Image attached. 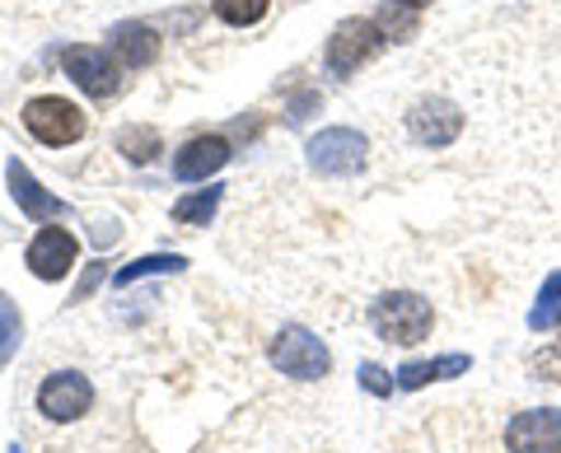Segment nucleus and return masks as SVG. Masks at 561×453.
<instances>
[{
  "label": "nucleus",
  "mask_w": 561,
  "mask_h": 453,
  "mask_svg": "<svg viewBox=\"0 0 561 453\" xmlns=\"http://www.w3.org/2000/svg\"><path fill=\"white\" fill-rule=\"evenodd\" d=\"M431 323H435L431 300H421V294H412V290H389L370 304V327L383 341L416 346V341L431 337Z\"/></svg>",
  "instance_id": "1"
},
{
  "label": "nucleus",
  "mask_w": 561,
  "mask_h": 453,
  "mask_svg": "<svg viewBox=\"0 0 561 453\" xmlns=\"http://www.w3.org/2000/svg\"><path fill=\"white\" fill-rule=\"evenodd\" d=\"M383 28L375 20H342L337 28H332V38L323 47V66H328V76H356L365 61H375L379 51H383Z\"/></svg>",
  "instance_id": "2"
},
{
  "label": "nucleus",
  "mask_w": 561,
  "mask_h": 453,
  "mask_svg": "<svg viewBox=\"0 0 561 453\" xmlns=\"http://www.w3.org/2000/svg\"><path fill=\"white\" fill-rule=\"evenodd\" d=\"M61 71L76 80L80 94L113 98L122 90V71H127V66H122L113 51H99L90 43H70V47H61Z\"/></svg>",
  "instance_id": "3"
},
{
  "label": "nucleus",
  "mask_w": 561,
  "mask_h": 453,
  "mask_svg": "<svg viewBox=\"0 0 561 453\" xmlns=\"http://www.w3.org/2000/svg\"><path fill=\"white\" fill-rule=\"evenodd\" d=\"M267 360L276 364L280 374H290V379H323L332 370V356H328V346L309 333V327H280V333L272 337L267 346Z\"/></svg>",
  "instance_id": "4"
},
{
  "label": "nucleus",
  "mask_w": 561,
  "mask_h": 453,
  "mask_svg": "<svg viewBox=\"0 0 561 453\" xmlns=\"http://www.w3.org/2000/svg\"><path fill=\"white\" fill-rule=\"evenodd\" d=\"M24 127H28L33 141L61 150V146H76L80 136H84V113L70 98L43 94V98H28L24 103Z\"/></svg>",
  "instance_id": "5"
},
{
  "label": "nucleus",
  "mask_w": 561,
  "mask_h": 453,
  "mask_svg": "<svg viewBox=\"0 0 561 453\" xmlns=\"http://www.w3.org/2000/svg\"><path fill=\"white\" fill-rule=\"evenodd\" d=\"M365 136L351 127H328L309 141V169L323 173V178H351V173L365 169Z\"/></svg>",
  "instance_id": "6"
},
{
  "label": "nucleus",
  "mask_w": 561,
  "mask_h": 453,
  "mask_svg": "<svg viewBox=\"0 0 561 453\" xmlns=\"http://www.w3.org/2000/svg\"><path fill=\"white\" fill-rule=\"evenodd\" d=\"M90 407H94V383L84 379L80 370H61V374L43 379L38 411L47 416V421H80Z\"/></svg>",
  "instance_id": "7"
},
{
  "label": "nucleus",
  "mask_w": 561,
  "mask_h": 453,
  "mask_svg": "<svg viewBox=\"0 0 561 453\" xmlns=\"http://www.w3.org/2000/svg\"><path fill=\"white\" fill-rule=\"evenodd\" d=\"M76 257H80V243H76V234H66L61 224L38 230L33 243L24 248V263H28V271L38 276V281H61V276H70Z\"/></svg>",
  "instance_id": "8"
},
{
  "label": "nucleus",
  "mask_w": 561,
  "mask_h": 453,
  "mask_svg": "<svg viewBox=\"0 0 561 453\" xmlns=\"http://www.w3.org/2000/svg\"><path fill=\"white\" fill-rule=\"evenodd\" d=\"M511 453H561V407H529L505 426Z\"/></svg>",
  "instance_id": "9"
},
{
  "label": "nucleus",
  "mask_w": 561,
  "mask_h": 453,
  "mask_svg": "<svg viewBox=\"0 0 561 453\" xmlns=\"http://www.w3.org/2000/svg\"><path fill=\"white\" fill-rule=\"evenodd\" d=\"M408 131L416 146H431V150H445L459 141L463 131V113L454 108L449 98H421L416 108L408 113Z\"/></svg>",
  "instance_id": "10"
},
{
  "label": "nucleus",
  "mask_w": 561,
  "mask_h": 453,
  "mask_svg": "<svg viewBox=\"0 0 561 453\" xmlns=\"http://www.w3.org/2000/svg\"><path fill=\"white\" fill-rule=\"evenodd\" d=\"M230 164V141L225 136H192V141L173 154V178L179 183H206L216 169Z\"/></svg>",
  "instance_id": "11"
},
{
  "label": "nucleus",
  "mask_w": 561,
  "mask_h": 453,
  "mask_svg": "<svg viewBox=\"0 0 561 453\" xmlns=\"http://www.w3.org/2000/svg\"><path fill=\"white\" fill-rule=\"evenodd\" d=\"M5 178H10V197L20 201V211L28 216V220H57V216H66L70 206L61 201V197H51V191L33 178V173L20 164V160H10L5 164Z\"/></svg>",
  "instance_id": "12"
},
{
  "label": "nucleus",
  "mask_w": 561,
  "mask_h": 453,
  "mask_svg": "<svg viewBox=\"0 0 561 453\" xmlns=\"http://www.w3.org/2000/svg\"><path fill=\"white\" fill-rule=\"evenodd\" d=\"M164 38L150 24H117L113 28V57L127 66V71H146V66L160 61Z\"/></svg>",
  "instance_id": "13"
},
{
  "label": "nucleus",
  "mask_w": 561,
  "mask_h": 453,
  "mask_svg": "<svg viewBox=\"0 0 561 453\" xmlns=\"http://www.w3.org/2000/svg\"><path fill=\"white\" fill-rule=\"evenodd\" d=\"M454 374H468V356H440V360H408L398 370V388L402 393H416L426 388L431 379H454Z\"/></svg>",
  "instance_id": "14"
},
{
  "label": "nucleus",
  "mask_w": 561,
  "mask_h": 453,
  "mask_svg": "<svg viewBox=\"0 0 561 453\" xmlns=\"http://www.w3.org/2000/svg\"><path fill=\"white\" fill-rule=\"evenodd\" d=\"M187 263L179 253H154V257H140V263H127L117 276H113V286L117 290H127V286H136V281H146V276H179Z\"/></svg>",
  "instance_id": "15"
},
{
  "label": "nucleus",
  "mask_w": 561,
  "mask_h": 453,
  "mask_svg": "<svg viewBox=\"0 0 561 453\" xmlns=\"http://www.w3.org/2000/svg\"><path fill=\"white\" fill-rule=\"evenodd\" d=\"M117 150L127 154L131 164H150V160H160V131L154 127H122L117 131Z\"/></svg>",
  "instance_id": "16"
},
{
  "label": "nucleus",
  "mask_w": 561,
  "mask_h": 453,
  "mask_svg": "<svg viewBox=\"0 0 561 453\" xmlns=\"http://www.w3.org/2000/svg\"><path fill=\"white\" fill-rule=\"evenodd\" d=\"M220 206V187H202V191H187V197L173 201V224H206Z\"/></svg>",
  "instance_id": "17"
},
{
  "label": "nucleus",
  "mask_w": 561,
  "mask_h": 453,
  "mask_svg": "<svg viewBox=\"0 0 561 453\" xmlns=\"http://www.w3.org/2000/svg\"><path fill=\"white\" fill-rule=\"evenodd\" d=\"M561 323V271H552L538 290V304L529 309V327L534 333H548V327Z\"/></svg>",
  "instance_id": "18"
},
{
  "label": "nucleus",
  "mask_w": 561,
  "mask_h": 453,
  "mask_svg": "<svg viewBox=\"0 0 561 453\" xmlns=\"http://www.w3.org/2000/svg\"><path fill=\"white\" fill-rule=\"evenodd\" d=\"M267 5H272V0H210L216 20L230 24V28H253L262 14H267Z\"/></svg>",
  "instance_id": "19"
},
{
  "label": "nucleus",
  "mask_w": 561,
  "mask_h": 453,
  "mask_svg": "<svg viewBox=\"0 0 561 453\" xmlns=\"http://www.w3.org/2000/svg\"><path fill=\"white\" fill-rule=\"evenodd\" d=\"M20 337H24V318L20 309H14V300L5 290H0V370L14 360V351H20Z\"/></svg>",
  "instance_id": "20"
},
{
  "label": "nucleus",
  "mask_w": 561,
  "mask_h": 453,
  "mask_svg": "<svg viewBox=\"0 0 561 453\" xmlns=\"http://www.w3.org/2000/svg\"><path fill=\"white\" fill-rule=\"evenodd\" d=\"M375 24L383 28V38H389V43H408L412 33H416V10H412V5H398V0H389V5L375 14Z\"/></svg>",
  "instance_id": "21"
},
{
  "label": "nucleus",
  "mask_w": 561,
  "mask_h": 453,
  "mask_svg": "<svg viewBox=\"0 0 561 453\" xmlns=\"http://www.w3.org/2000/svg\"><path fill=\"white\" fill-rule=\"evenodd\" d=\"M360 383H365V393H375V397H389L398 388V379L389 370H379V364H370V360L360 364Z\"/></svg>",
  "instance_id": "22"
},
{
  "label": "nucleus",
  "mask_w": 561,
  "mask_h": 453,
  "mask_svg": "<svg viewBox=\"0 0 561 453\" xmlns=\"http://www.w3.org/2000/svg\"><path fill=\"white\" fill-rule=\"evenodd\" d=\"M534 374L548 379V383H561V351H538L534 356Z\"/></svg>",
  "instance_id": "23"
},
{
  "label": "nucleus",
  "mask_w": 561,
  "mask_h": 453,
  "mask_svg": "<svg viewBox=\"0 0 561 453\" xmlns=\"http://www.w3.org/2000/svg\"><path fill=\"white\" fill-rule=\"evenodd\" d=\"M313 108H319V94H313V90H300V94L290 98V127H300V121H305Z\"/></svg>",
  "instance_id": "24"
},
{
  "label": "nucleus",
  "mask_w": 561,
  "mask_h": 453,
  "mask_svg": "<svg viewBox=\"0 0 561 453\" xmlns=\"http://www.w3.org/2000/svg\"><path fill=\"white\" fill-rule=\"evenodd\" d=\"M99 281H103V267L94 263V267H90V276H84V281H80V290H76V300H84V294H90V290H94Z\"/></svg>",
  "instance_id": "25"
},
{
  "label": "nucleus",
  "mask_w": 561,
  "mask_h": 453,
  "mask_svg": "<svg viewBox=\"0 0 561 453\" xmlns=\"http://www.w3.org/2000/svg\"><path fill=\"white\" fill-rule=\"evenodd\" d=\"M398 5H412V10H426L431 0H398Z\"/></svg>",
  "instance_id": "26"
}]
</instances>
